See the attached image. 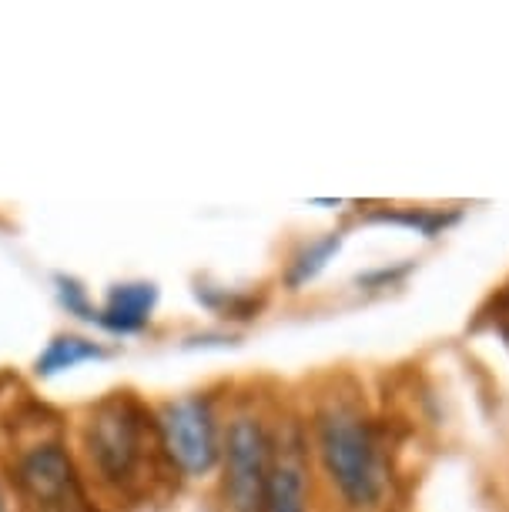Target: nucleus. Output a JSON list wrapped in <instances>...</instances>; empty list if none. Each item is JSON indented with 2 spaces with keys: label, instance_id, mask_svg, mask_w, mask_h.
Wrapping results in <instances>:
<instances>
[{
  "label": "nucleus",
  "instance_id": "nucleus-1",
  "mask_svg": "<svg viewBox=\"0 0 509 512\" xmlns=\"http://www.w3.org/2000/svg\"><path fill=\"white\" fill-rule=\"evenodd\" d=\"M322 466L352 506H376L386 489L382 449L369 419L349 402H329L315 419Z\"/></svg>",
  "mask_w": 509,
  "mask_h": 512
},
{
  "label": "nucleus",
  "instance_id": "nucleus-2",
  "mask_svg": "<svg viewBox=\"0 0 509 512\" xmlns=\"http://www.w3.org/2000/svg\"><path fill=\"white\" fill-rule=\"evenodd\" d=\"M151 415L141 409L138 399L114 392L91 409L84 442L94 472L118 492H131L141 486L144 462L151 456L148 446Z\"/></svg>",
  "mask_w": 509,
  "mask_h": 512
},
{
  "label": "nucleus",
  "instance_id": "nucleus-3",
  "mask_svg": "<svg viewBox=\"0 0 509 512\" xmlns=\"http://www.w3.org/2000/svg\"><path fill=\"white\" fill-rule=\"evenodd\" d=\"M225 456V502L232 512L268 509V476H272V442L265 425L252 415H238L228 425Z\"/></svg>",
  "mask_w": 509,
  "mask_h": 512
},
{
  "label": "nucleus",
  "instance_id": "nucleus-4",
  "mask_svg": "<svg viewBox=\"0 0 509 512\" xmlns=\"http://www.w3.org/2000/svg\"><path fill=\"white\" fill-rule=\"evenodd\" d=\"M14 479L31 512H84L78 472L61 442H37L24 449Z\"/></svg>",
  "mask_w": 509,
  "mask_h": 512
},
{
  "label": "nucleus",
  "instance_id": "nucleus-5",
  "mask_svg": "<svg viewBox=\"0 0 509 512\" xmlns=\"http://www.w3.org/2000/svg\"><path fill=\"white\" fill-rule=\"evenodd\" d=\"M161 446L168 449L171 462L188 476H205L215 469L222 446H218V425L208 399L188 395V399L168 402L158 419Z\"/></svg>",
  "mask_w": 509,
  "mask_h": 512
},
{
  "label": "nucleus",
  "instance_id": "nucleus-6",
  "mask_svg": "<svg viewBox=\"0 0 509 512\" xmlns=\"http://www.w3.org/2000/svg\"><path fill=\"white\" fill-rule=\"evenodd\" d=\"M265 512H305V462L299 436L282 442L278 452H272Z\"/></svg>",
  "mask_w": 509,
  "mask_h": 512
},
{
  "label": "nucleus",
  "instance_id": "nucleus-7",
  "mask_svg": "<svg viewBox=\"0 0 509 512\" xmlns=\"http://www.w3.org/2000/svg\"><path fill=\"white\" fill-rule=\"evenodd\" d=\"M158 302V288L151 282H131V285H114L108 302L98 312V325H104L114 335H131L141 332L148 325L151 312Z\"/></svg>",
  "mask_w": 509,
  "mask_h": 512
},
{
  "label": "nucleus",
  "instance_id": "nucleus-8",
  "mask_svg": "<svg viewBox=\"0 0 509 512\" xmlns=\"http://www.w3.org/2000/svg\"><path fill=\"white\" fill-rule=\"evenodd\" d=\"M101 345L88 342L81 335H57L47 349L37 355V375H57V372H67L81 362H94V359H104Z\"/></svg>",
  "mask_w": 509,
  "mask_h": 512
},
{
  "label": "nucleus",
  "instance_id": "nucleus-9",
  "mask_svg": "<svg viewBox=\"0 0 509 512\" xmlns=\"http://www.w3.org/2000/svg\"><path fill=\"white\" fill-rule=\"evenodd\" d=\"M57 285H61V302L67 312L88 318V322H98V312L88 305V295H84V288L74 282V278H57Z\"/></svg>",
  "mask_w": 509,
  "mask_h": 512
},
{
  "label": "nucleus",
  "instance_id": "nucleus-10",
  "mask_svg": "<svg viewBox=\"0 0 509 512\" xmlns=\"http://www.w3.org/2000/svg\"><path fill=\"white\" fill-rule=\"evenodd\" d=\"M339 245V241L335 238H325V241H319V245H315L312 251H305V255L299 258V265H295V272H292V282L299 285V282H305V278L309 275H315L322 268V262L325 258H329V251Z\"/></svg>",
  "mask_w": 509,
  "mask_h": 512
},
{
  "label": "nucleus",
  "instance_id": "nucleus-11",
  "mask_svg": "<svg viewBox=\"0 0 509 512\" xmlns=\"http://www.w3.org/2000/svg\"><path fill=\"white\" fill-rule=\"evenodd\" d=\"M499 328H503V335H506V342H509V298H506V305H503V318H499Z\"/></svg>",
  "mask_w": 509,
  "mask_h": 512
},
{
  "label": "nucleus",
  "instance_id": "nucleus-12",
  "mask_svg": "<svg viewBox=\"0 0 509 512\" xmlns=\"http://www.w3.org/2000/svg\"><path fill=\"white\" fill-rule=\"evenodd\" d=\"M0 512H7V499H4V492H0Z\"/></svg>",
  "mask_w": 509,
  "mask_h": 512
}]
</instances>
